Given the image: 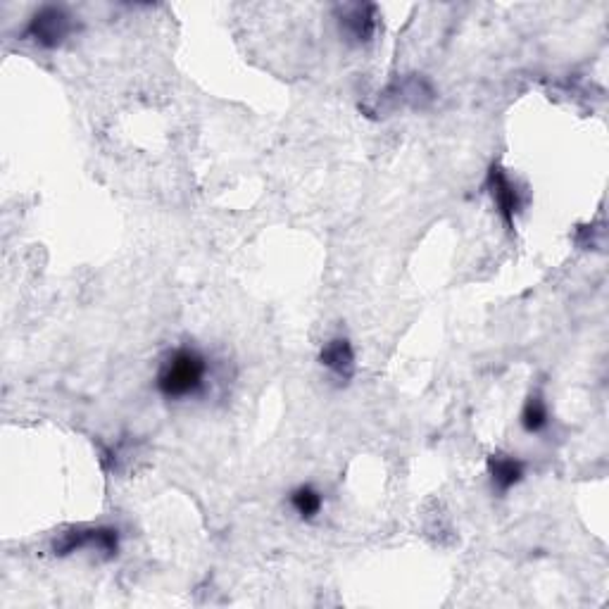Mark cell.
<instances>
[{"label":"cell","instance_id":"7a4b0ae2","mask_svg":"<svg viewBox=\"0 0 609 609\" xmlns=\"http://www.w3.org/2000/svg\"><path fill=\"white\" fill-rule=\"evenodd\" d=\"M74 31V20L65 8L58 5H43L31 15L27 27H24V39L34 41L41 48H58L67 41V36Z\"/></svg>","mask_w":609,"mask_h":609},{"label":"cell","instance_id":"6da1fadb","mask_svg":"<svg viewBox=\"0 0 609 609\" xmlns=\"http://www.w3.org/2000/svg\"><path fill=\"white\" fill-rule=\"evenodd\" d=\"M207 360L196 348H177L167 355L158 372V391L167 400L193 398L205 388Z\"/></svg>","mask_w":609,"mask_h":609},{"label":"cell","instance_id":"5b68a950","mask_svg":"<svg viewBox=\"0 0 609 609\" xmlns=\"http://www.w3.org/2000/svg\"><path fill=\"white\" fill-rule=\"evenodd\" d=\"M338 22H341V31L348 36V41L362 46V43L372 41L376 31V8L369 3L345 5Z\"/></svg>","mask_w":609,"mask_h":609},{"label":"cell","instance_id":"277c9868","mask_svg":"<svg viewBox=\"0 0 609 609\" xmlns=\"http://www.w3.org/2000/svg\"><path fill=\"white\" fill-rule=\"evenodd\" d=\"M488 191H491L493 203L498 207L500 217L505 219L507 226H514V219H517L521 210V198L514 181L507 177V172L498 165L491 167L488 172Z\"/></svg>","mask_w":609,"mask_h":609},{"label":"cell","instance_id":"9c48e42d","mask_svg":"<svg viewBox=\"0 0 609 609\" xmlns=\"http://www.w3.org/2000/svg\"><path fill=\"white\" fill-rule=\"evenodd\" d=\"M324 498L317 488L312 486H298L291 493V507L300 514L303 519H315L322 512Z\"/></svg>","mask_w":609,"mask_h":609},{"label":"cell","instance_id":"52a82bcc","mask_svg":"<svg viewBox=\"0 0 609 609\" xmlns=\"http://www.w3.org/2000/svg\"><path fill=\"white\" fill-rule=\"evenodd\" d=\"M488 474H491L493 486L498 488V491L505 493L524 479V462L517 460V457H512V455L495 452V455L488 457Z\"/></svg>","mask_w":609,"mask_h":609},{"label":"cell","instance_id":"8992f818","mask_svg":"<svg viewBox=\"0 0 609 609\" xmlns=\"http://www.w3.org/2000/svg\"><path fill=\"white\" fill-rule=\"evenodd\" d=\"M319 362L336 376H341V379H353L355 350L348 338H331L329 343H324L322 353H319Z\"/></svg>","mask_w":609,"mask_h":609},{"label":"cell","instance_id":"ba28073f","mask_svg":"<svg viewBox=\"0 0 609 609\" xmlns=\"http://www.w3.org/2000/svg\"><path fill=\"white\" fill-rule=\"evenodd\" d=\"M550 422V410L548 403L543 400V395H531L529 400H526L524 412H521V426H524L529 433H538L543 431L545 426Z\"/></svg>","mask_w":609,"mask_h":609},{"label":"cell","instance_id":"3957f363","mask_svg":"<svg viewBox=\"0 0 609 609\" xmlns=\"http://www.w3.org/2000/svg\"><path fill=\"white\" fill-rule=\"evenodd\" d=\"M84 548H96L117 555L119 550V531L110 526H89V529H69L55 541V555H72Z\"/></svg>","mask_w":609,"mask_h":609}]
</instances>
